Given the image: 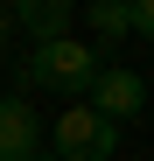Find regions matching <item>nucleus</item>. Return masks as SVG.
<instances>
[{
  "instance_id": "nucleus-1",
  "label": "nucleus",
  "mask_w": 154,
  "mask_h": 161,
  "mask_svg": "<svg viewBox=\"0 0 154 161\" xmlns=\"http://www.w3.org/2000/svg\"><path fill=\"white\" fill-rule=\"evenodd\" d=\"M105 70V56H98L91 42H77V35H56V42H35L28 49V63L14 70V98H28V91H56V98H84L91 91V77Z\"/></svg>"
},
{
  "instance_id": "nucleus-2",
  "label": "nucleus",
  "mask_w": 154,
  "mask_h": 161,
  "mask_svg": "<svg viewBox=\"0 0 154 161\" xmlns=\"http://www.w3.org/2000/svg\"><path fill=\"white\" fill-rule=\"evenodd\" d=\"M49 140H56V161H112L119 126H112V119H98L91 105H70V112L49 126Z\"/></svg>"
},
{
  "instance_id": "nucleus-3",
  "label": "nucleus",
  "mask_w": 154,
  "mask_h": 161,
  "mask_svg": "<svg viewBox=\"0 0 154 161\" xmlns=\"http://www.w3.org/2000/svg\"><path fill=\"white\" fill-rule=\"evenodd\" d=\"M84 98H91V112H98V119H112V126H126V119H140V112H147V84H140V70H119V63L98 70Z\"/></svg>"
},
{
  "instance_id": "nucleus-4",
  "label": "nucleus",
  "mask_w": 154,
  "mask_h": 161,
  "mask_svg": "<svg viewBox=\"0 0 154 161\" xmlns=\"http://www.w3.org/2000/svg\"><path fill=\"white\" fill-rule=\"evenodd\" d=\"M42 154V119H35V105L28 98H0V161H28Z\"/></svg>"
},
{
  "instance_id": "nucleus-5",
  "label": "nucleus",
  "mask_w": 154,
  "mask_h": 161,
  "mask_svg": "<svg viewBox=\"0 0 154 161\" xmlns=\"http://www.w3.org/2000/svg\"><path fill=\"white\" fill-rule=\"evenodd\" d=\"M7 21L28 28V42H56V35H70L77 0H7Z\"/></svg>"
},
{
  "instance_id": "nucleus-6",
  "label": "nucleus",
  "mask_w": 154,
  "mask_h": 161,
  "mask_svg": "<svg viewBox=\"0 0 154 161\" xmlns=\"http://www.w3.org/2000/svg\"><path fill=\"white\" fill-rule=\"evenodd\" d=\"M91 49H112L119 35H133V28H126V0H91Z\"/></svg>"
},
{
  "instance_id": "nucleus-7",
  "label": "nucleus",
  "mask_w": 154,
  "mask_h": 161,
  "mask_svg": "<svg viewBox=\"0 0 154 161\" xmlns=\"http://www.w3.org/2000/svg\"><path fill=\"white\" fill-rule=\"evenodd\" d=\"M126 28L154 42V0H126Z\"/></svg>"
},
{
  "instance_id": "nucleus-8",
  "label": "nucleus",
  "mask_w": 154,
  "mask_h": 161,
  "mask_svg": "<svg viewBox=\"0 0 154 161\" xmlns=\"http://www.w3.org/2000/svg\"><path fill=\"white\" fill-rule=\"evenodd\" d=\"M7 42H14V21H7V7H0V56H7Z\"/></svg>"
},
{
  "instance_id": "nucleus-9",
  "label": "nucleus",
  "mask_w": 154,
  "mask_h": 161,
  "mask_svg": "<svg viewBox=\"0 0 154 161\" xmlns=\"http://www.w3.org/2000/svg\"><path fill=\"white\" fill-rule=\"evenodd\" d=\"M28 161H56V154H28Z\"/></svg>"
},
{
  "instance_id": "nucleus-10",
  "label": "nucleus",
  "mask_w": 154,
  "mask_h": 161,
  "mask_svg": "<svg viewBox=\"0 0 154 161\" xmlns=\"http://www.w3.org/2000/svg\"><path fill=\"white\" fill-rule=\"evenodd\" d=\"M0 7H7V0H0Z\"/></svg>"
}]
</instances>
